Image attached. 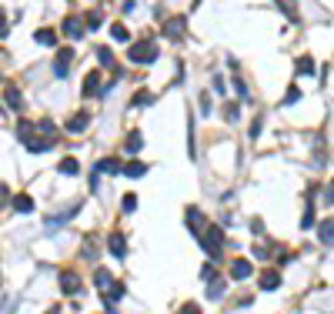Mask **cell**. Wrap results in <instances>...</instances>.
<instances>
[{
    "mask_svg": "<svg viewBox=\"0 0 334 314\" xmlns=\"http://www.w3.org/2000/svg\"><path fill=\"white\" fill-rule=\"evenodd\" d=\"M7 30H10V27H7V20H3V14H0V37H7Z\"/></svg>",
    "mask_w": 334,
    "mask_h": 314,
    "instance_id": "cell-37",
    "label": "cell"
},
{
    "mask_svg": "<svg viewBox=\"0 0 334 314\" xmlns=\"http://www.w3.org/2000/svg\"><path fill=\"white\" fill-rule=\"evenodd\" d=\"M234 87H238V94H241L244 100H247V97H251V91H247V84H244L241 77H234Z\"/></svg>",
    "mask_w": 334,
    "mask_h": 314,
    "instance_id": "cell-29",
    "label": "cell"
},
{
    "mask_svg": "<svg viewBox=\"0 0 334 314\" xmlns=\"http://www.w3.org/2000/svg\"><path fill=\"white\" fill-rule=\"evenodd\" d=\"M7 194H10V191H7V184L0 181V201H7Z\"/></svg>",
    "mask_w": 334,
    "mask_h": 314,
    "instance_id": "cell-38",
    "label": "cell"
},
{
    "mask_svg": "<svg viewBox=\"0 0 334 314\" xmlns=\"http://www.w3.org/2000/svg\"><path fill=\"white\" fill-rule=\"evenodd\" d=\"M77 214V207H67V211H60V214H54V217H47V231H54L57 224H64V221H71Z\"/></svg>",
    "mask_w": 334,
    "mask_h": 314,
    "instance_id": "cell-12",
    "label": "cell"
},
{
    "mask_svg": "<svg viewBox=\"0 0 334 314\" xmlns=\"http://www.w3.org/2000/svg\"><path fill=\"white\" fill-rule=\"evenodd\" d=\"M60 291L64 294H77L80 291V277L74 271H60Z\"/></svg>",
    "mask_w": 334,
    "mask_h": 314,
    "instance_id": "cell-6",
    "label": "cell"
},
{
    "mask_svg": "<svg viewBox=\"0 0 334 314\" xmlns=\"http://www.w3.org/2000/svg\"><path fill=\"white\" fill-rule=\"evenodd\" d=\"M231 277H234V281L251 277V261H234V264H231Z\"/></svg>",
    "mask_w": 334,
    "mask_h": 314,
    "instance_id": "cell-10",
    "label": "cell"
},
{
    "mask_svg": "<svg viewBox=\"0 0 334 314\" xmlns=\"http://www.w3.org/2000/svg\"><path fill=\"white\" fill-rule=\"evenodd\" d=\"M3 104H7V107H10V111H24V97H20V91L17 87H14V84H7V87H3Z\"/></svg>",
    "mask_w": 334,
    "mask_h": 314,
    "instance_id": "cell-4",
    "label": "cell"
},
{
    "mask_svg": "<svg viewBox=\"0 0 334 314\" xmlns=\"http://www.w3.org/2000/svg\"><path fill=\"white\" fill-rule=\"evenodd\" d=\"M181 314H201V308H197V304H184V308H181Z\"/></svg>",
    "mask_w": 334,
    "mask_h": 314,
    "instance_id": "cell-35",
    "label": "cell"
},
{
    "mask_svg": "<svg viewBox=\"0 0 334 314\" xmlns=\"http://www.w3.org/2000/svg\"><path fill=\"white\" fill-rule=\"evenodd\" d=\"M197 241L207 247V254H211V258H221L224 238H221V231H217V227H207V234H197Z\"/></svg>",
    "mask_w": 334,
    "mask_h": 314,
    "instance_id": "cell-1",
    "label": "cell"
},
{
    "mask_svg": "<svg viewBox=\"0 0 334 314\" xmlns=\"http://www.w3.org/2000/svg\"><path fill=\"white\" fill-rule=\"evenodd\" d=\"M64 34H67V37H80V34H84V24L77 17H67L64 20Z\"/></svg>",
    "mask_w": 334,
    "mask_h": 314,
    "instance_id": "cell-13",
    "label": "cell"
},
{
    "mask_svg": "<svg viewBox=\"0 0 334 314\" xmlns=\"http://www.w3.org/2000/svg\"><path fill=\"white\" fill-rule=\"evenodd\" d=\"M34 40L44 44V47H50V44H57V34H54V30H47V27H40L37 34H34Z\"/></svg>",
    "mask_w": 334,
    "mask_h": 314,
    "instance_id": "cell-16",
    "label": "cell"
},
{
    "mask_svg": "<svg viewBox=\"0 0 334 314\" xmlns=\"http://www.w3.org/2000/svg\"><path fill=\"white\" fill-rule=\"evenodd\" d=\"M111 37L114 40H127L130 34H127V27H124V24H114V27H111Z\"/></svg>",
    "mask_w": 334,
    "mask_h": 314,
    "instance_id": "cell-27",
    "label": "cell"
},
{
    "mask_svg": "<svg viewBox=\"0 0 334 314\" xmlns=\"http://www.w3.org/2000/svg\"><path fill=\"white\" fill-rule=\"evenodd\" d=\"M71 60H74V50H71V47H60V54H57V60H54V71H57L60 80L67 77V71H71Z\"/></svg>",
    "mask_w": 334,
    "mask_h": 314,
    "instance_id": "cell-3",
    "label": "cell"
},
{
    "mask_svg": "<svg viewBox=\"0 0 334 314\" xmlns=\"http://www.w3.org/2000/svg\"><path fill=\"white\" fill-rule=\"evenodd\" d=\"M124 174H127V177H144V174H147V167L141 164V161H130V164L124 167Z\"/></svg>",
    "mask_w": 334,
    "mask_h": 314,
    "instance_id": "cell-19",
    "label": "cell"
},
{
    "mask_svg": "<svg viewBox=\"0 0 334 314\" xmlns=\"http://www.w3.org/2000/svg\"><path fill=\"white\" fill-rule=\"evenodd\" d=\"M100 27V14H87V30H97Z\"/></svg>",
    "mask_w": 334,
    "mask_h": 314,
    "instance_id": "cell-31",
    "label": "cell"
},
{
    "mask_svg": "<svg viewBox=\"0 0 334 314\" xmlns=\"http://www.w3.org/2000/svg\"><path fill=\"white\" fill-rule=\"evenodd\" d=\"M274 3H278V7L284 10V14H287V17H294V10H297V3H294V0H274Z\"/></svg>",
    "mask_w": 334,
    "mask_h": 314,
    "instance_id": "cell-28",
    "label": "cell"
},
{
    "mask_svg": "<svg viewBox=\"0 0 334 314\" xmlns=\"http://www.w3.org/2000/svg\"><path fill=\"white\" fill-rule=\"evenodd\" d=\"M97 91H100V74H97V71H91V74L84 77V97H94Z\"/></svg>",
    "mask_w": 334,
    "mask_h": 314,
    "instance_id": "cell-9",
    "label": "cell"
},
{
    "mask_svg": "<svg viewBox=\"0 0 334 314\" xmlns=\"http://www.w3.org/2000/svg\"><path fill=\"white\" fill-rule=\"evenodd\" d=\"M77 170H80V164H77L74 157H64L60 161V174H77Z\"/></svg>",
    "mask_w": 334,
    "mask_h": 314,
    "instance_id": "cell-24",
    "label": "cell"
},
{
    "mask_svg": "<svg viewBox=\"0 0 334 314\" xmlns=\"http://www.w3.org/2000/svg\"><path fill=\"white\" fill-rule=\"evenodd\" d=\"M227 121H238V104H227Z\"/></svg>",
    "mask_w": 334,
    "mask_h": 314,
    "instance_id": "cell-36",
    "label": "cell"
},
{
    "mask_svg": "<svg viewBox=\"0 0 334 314\" xmlns=\"http://www.w3.org/2000/svg\"><path fill=\"white\" fill-rule=\"evenodd\" d=\"M261 288H264V291L281 288V274H278V271H264V274H261Z\"/></svg>",
    "mask_w": 334,
    "mask_h": 314,
    "instance_id": "cell-11",
    "label": "cell"
},
{
    "mask_svg": "<svg viewBox=\"0 0 334 314\" xmlns=\"http://www.w3.org/2000/svg\"><path fill=\"white\" fill-rule=\"evenodd\" d=\"M87 127H91V114L87 111H77L74 117L67 121V130H71V134H84Z\"/></svg>",
    "mask_w": 334,
    "mask_h": 314,
    "instance_id": "cell-5",
    "label": "cell"
},
{
    "mask_svg": "<svg viewBox=\"0 0 334 314\" xmlns=\"http://www.w3.org/2000/svg\"><path fill=\"white\" fill-rule=\"evenodd\" d=\"M157 54H161V50H157L154 44H141V47H130V60H134V64H154V60H157Z\"/></svg>",
    "mask_w": 334,
    "mask_h": 314,
    "instance_id": "cell-2",
    "label": "cell"
},
{
    "mask_svg": "<svg viewBox=\"0 0 334 314\" xmlns=\"http://www.w3.org/2000/svg\"><path fill=\"white\" fill-rule=\"evenodd\" d=\"M331 231H334L331 217H328V221H321V227H317V238H321V244H331Z\"/></svg>",
    "mask_w": 334,
    "mask_h": 314,
    "instance_id": "cell-18",
    "label": "cell"
},
{
    "mask_svg": "<svg viewBox=\"0 0 334 314\" xmlns=\"http://www.w3.org/2000/svg\"><path fill=\"white\" fill-rule=\"evenodd\" d=\"M50 314H57V311H50Z\"/></svg>",
    "mask_w": 334,
    "mask_h": 314,
    "instance_id": "cell-39",
    "label": "cell"
},
{
    "mask_svg": "<svg viewBox=\"0 0 334 314\" xmlns=\"http://www.w3.org/2000/svg\"><path fill=\"white\" fill-rule=\"evenodd\" d=\"M94 281H97V288H100V291H107V288H111V271H104V267H100V271L94 274Z\"/></svg>",
    "mask_w": 334,
    "mask_h": 314,
    "instance_id": "cell-22",
    "label": "cell"
},
{
    "mask_svg": "<svg viewBox=\"0 0 334 314\" xmlns=\"http://www.w3.org/2000/svg\"><path fill=\"white\" fill-rule=\"evenodd\" d=\"M107 247H111L114 258H124V254H127V241H124V234H111V238H107Z\"/></svg>",
    "mask_w": 334,
    "mask_h": 314,
    "instance_id": "cell-8",
    "label": "cell"
},
{
    "mask_svg": "<svg viewBox=\"0 0 334 314\" xmlns=\"http://www.w3.org/2000/svg\"><path fill=\"white\" fill-rule=\"evenodd\" d=\"M134 207H137V197L127 194V197H124V211H134Z\"/></svg>",
    "mask_w": 334,
    "mask_h": 314,
    "instance_id": "cell-33",
    "label": "cell"
},
{
    "mask_svg": "<svg viewBox=\"0 0 334 314\" xmlns=\"http://www.w3.org/2000/svg\"><path fill=\"white\" fill-rule=\"evenodd\" d=\"M141 147H144V137H141V130H130V134H127V154H137Z\"/></svg>",
    "mask_w": 334,
    "mask_h": 314,
    "instance_id": "cell-14",
    "label": "cell"
},
{
    "mask_svg": "<svg viewBox=\"0 0 334 314\" xmlns=\"http://www.w3.org/2000/svg\"><path fill=\"white\" fill-rule=\"evenodd\" d=\"M97 60H100L104 67H117V64H114V54L107 50V47H97Z\"/></svg>",
    "mask_w": 334,
    "mask_h": 314,
    "instance_id": "cell-23",
    "label": "cell"
},
{
    "mask_svg": "<svg viewBox=\"0 0 334 314\" xmlns=\"http://www.w3.org/2000/svg\"><path fill=\"white\" fill-rule=\"evenodd\" d=\"M134 104H137V107H147V104H154V97H150L147 91H137L134 94Z\"/></svg>",
    "mask_w": 334,
    "mask_h": 314,
    "instance_id": "cell-26",
    "label": "cell"
},
{
    "mask_svg": "<svg viewBox=\"0 0 334 314\" xmlns=\"http://www.w3.org/2000/svg\"><path fill=\"white\" fill-rule=\"evenodd\" d=\"M214 91L224 97V77H221V74H214Z\"/></svg>",
    "mask_w": 334,
    "mask_h": 314,
    "instance_id": "cell-34",
    "label": "cell"
},
{
    "mask_svg": "<svg viewBox=\"0 0 334 314\" xmlns=\"http://www.w3.org/2000/svg\"><path fill=\"white\" fill-rule=\"evenodd\" d=\"M214 107V100H211V94H201V114H211Z\"/></svg>",
    "mask_w": 334,
    "mask_h": 314,
    "instance_id": "cell-30",
    "label": "cell"
},
{
    "mask_svg": "<svg viewBox=\"0 0 334 314\" xmlns=\"http://www.w3.org/2000/svg\"><path fill=\"white\" fill-rule=\"evenodd\" d=\"M297 100H301V91H297V87H291V91H287V97H284V104H297Z\"/></svg>",
    "mask_w": 334,
    "mask_h": 314,
    "instance_id": "cell-32",
    "label": "cell"
},
{
    "mask_svg": "<svg viewBox=\"0 0 334 314\" xmlns=\"http://www.w3.org/2000/svg\"><path fill=\"white\" fill-rule=\"evenodd\" d=\"M187 224H191V227H194V231H197V227H201V224H204V214H201V211H194V207H191V211H187Z\"/></svg>",
    "mask_w": 334,
    "mask_h": 314,
    "instance_id": "cell-25",
    "label": "cell"
},
{
    "mask_svg": "<svg viewBox=\"0 0 334 314\" xmlns=\"http://www.w3.org/2000/svg\"><path fill=\"white\" fill-rule=\"evenodd\" d=\"M184 27H187V20H184V17H170V20L164 24V34H167L170 40H177L181 34H184Z\"/></svg>",
    "mask_w": 334,
    "mask_h": 314,
    "instance_id": "cell-7",
    "label": "cell"
},
{
    "mask_svg": "<svg viewBox=\"0 0 334 314\" xmlns=\"http://www.w3.org/2000/svg\"><path fill=\"white\" fill-rule=\"evenodd\" d=\"M297 74H301V77L314 74V60H311V57H301V60H297Z\"/></svg>",
    "mask_w": 334,
    "mask_h": 314,
    "instance_id": "cell-20",
    "label": "cell"
},
{
    "mask_svg": "<svg viewBox=\"0 0 334 314\" xmlns=\"http://www.w3.org/2000/svg\"><path fill=\"white\" fill-rule=\"evenodd\" d=\"M14 211H20V214H30V211H34V201H30L27 194H17V197H14Z\"/></svg>",
    "mask_w": 334,
    "mask_h": 314,
    "instance_id": "cell-15",
    "label": "cell"
},
{
    "mask_svg": "<svg viewBox=\"0 0 334 314\" xmlns=\"http://www.w3.org/2000/svg\"><path fill=\"white\" fill-rule=\"evenodd\" d=\"M97 170H107V174H117V170H120V161H117V157H107V161H100V164H97Z\"/></svg>",
    "mask_w": 334,
    "mask_h": 314,
    "instance_id": "cell-21",
    "label": "cell"
},
{
    "mask_svg": "<svg viewBox=\"0 0 334 314\" xmlns=\"http://www.w3.org/2000/svg\"><path fill=\"white\" fill-rule=\"evenodd\" d=\"M224 291H227V284H224L221 277H217V281H211V288H207V297H211V301H217V297H224Z\"/></svg>",
    "mask_w": 334,
    "mask_h": 314,
    "instance_id": "cell-17",
    "label": "cell"
}]
</instances>
